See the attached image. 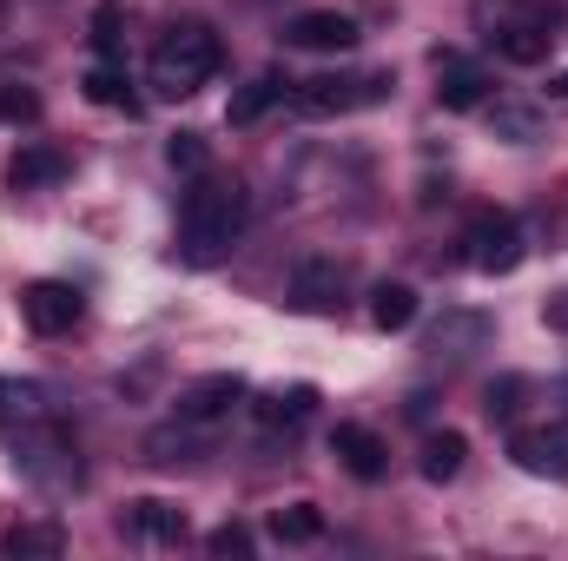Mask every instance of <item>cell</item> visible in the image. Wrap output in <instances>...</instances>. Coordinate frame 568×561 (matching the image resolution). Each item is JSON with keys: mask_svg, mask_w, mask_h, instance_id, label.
Listing matches in <instances>:
<instances>
[{"mask_svg": "<svg viewBox=\"0 0 568 561\" xmlns=\"http://www.w3.org/2000/svg\"><path fill=\"white\" fill-rule=\"evenodd\" d=\"M245 218H252L245 185L199 172V185H192L185 205H179V258H185V265H219V258H232V245L245 238Z\"/></svg>", "mask_w": 568, "mask_h": 561, "instance_id": "6da1fadb", "label": "cell"}, {"mask_svg": "<svg viewBox=\"0 0 568 561\" xmlns=\"http://www.w3.org/2000/svg\"><path fill=\"white\" fill-rule=\"evenodd\" d=\"M219 73V33L205 20H172L152 47V86L165 100H192Z\"/></svg>", "mask_w": 568, "mask_h": 561, "instance_id": "7a4b0ae2", "label": "cell"}, {"mask_svg": "<svg viewBox=\"0 0 568 561\" xmlns=\"http://www.w3.org/2000/svg\"><path fill=\"white\" fill-rule=\"evenodd\" d=\"M13 469H20L33 489H47V496H73V489L87 482L80 442H73V429L60 417L33 422V429H13Z\"/></svg>", "mask_w": 568, "mask_h": 561, "instance_id": "3957f363", "label": "cell"}, {"mask_svg": "<svg viewBox=\"0 0 568 561\" xmlns=\"http://www.w3.org/2000/svg\"><path fill=\"white\" fill-rule=\"evenodd\" d=\"M390 73H317V80H297L291 86V113L297 120H331V113H357V106H377L390 100Z\"/></svg>", "mask_w": 568, "mask_h": 561, "instance_id": "277c9868", "label": "cell"}, {"mask_svg": "<svg viewBox=\"0 0 568 561\" xmlns=\"http://www.w3.org/2000/svg\"><path fill=\"white\" fill-rule=\"evenodd\" d=\"M523 252H529V238H523L516 212H476L469 232H463V258H469V272H483V278H509V272L523 265Z\"/></svg>", "mask_w": 568, "mask_h": 561, "instance_id": "5b68a950", "label": "cell"}, {"mask_svg": "<svg viewBox=\"0 0 568 561\" xmlns=\"http://www.w3.org/2000/svg\"><path fill=\"white\" fill-rule=\"evenodd\" d=\"M239 404H245V377H239V370H219V377H199V384H185L172 417L219 436V429L232 422V410H239Z\"/></svg>", "mask_w": 568, "mask_h": 561, "instance_id": "8992f818", "label": "cell"}, {"mask_svg": "<svg viewBox=\"0 0 568 561\" xmlns=\"http://www.w3.org/2000/svg\"><path fill=\"white\" fill-rule=\"evenodd\" d=\"M80 310H87V297H80L73 284H60V278H40V284H27V290H20V317H27L40 337L73 330V324H80Z\"/></svg>", "mask_w": 568, "mask_h": 561, "instance_id": "52a82bcc", "label": "cell"}, {"mask_svg": "<svg viewBox=\"0 0 568 561\" xmlns=\"http://www.w3.org/2000/svg\"><path fill=\"white\" fill-rule=\"evenodd\" d=\"M483 100H489V67L463 60V53H443L436 60V106L443 113H476Z\"/></svg>", "mask_w": 568, "mask_h": 561, "instance_id": "ba28073f", "label": "cell"}, {"mask_svg": "<svg viewBox=\"0 0 568 561\" xmlns=\"http://www.w3.org/2000/svg\"><path fill=\"white\" fill-rule=\"evenodd\" d=\"M291 310H311V317H331L337 304H344V265L337 258H304L297 272H291Z\"/></svg>", "mask_w": 568, "mask_h": 561, "instance_id": "9c48e42d", "label": "cell"}, {"mask_svg": "<svg viewBox=\"0 0 568 561\" xmlns=\"http://www.w3.org/2000/svg\"><path fill=\"white\" fill-rule=\"evenodd\" d=\"M284 40L304 47V53H351V47H357V20L337 13V7H311V13H297V20L284 27Z\"/></svg>", "mask_w": 568, "mask_h": 561, "instance_id": "30bf717a", "label": "cell"}, {"mask_svg": "<svg viewBox=\"0 0 568 561\" xmlns=\"http://www.w3.org/2000/svg\"><path fill=\"white\" fill-rule=\"evenodd\" d=\"M331 456H337L357 482H384V469H390L384 436H377V429H364V422H337V429H331Z\"/></svg>", "mask_w": 568, "mask_h": 561, "instance_id": "8fae6325", "label": "cell"}, {"mask_svg": "<svg viewBox=\"0 0 568 561\" xmlns=\"http://www.w3.org/2000/svg\"><path fill=\"white\" fill-rule=\"evenodd\" d=\"M509 456L529 469V476H568V422H542V429H516L509 436Z\"/></svg>", "mask_w": 568, "mask_h": 561, "instance_id": "7c38bea8", "label": "cell"}, {"mask_svg": "<svg viewBox=\"0 0 568 561\" xmlns=\"http://www.w3.org/2000/svg\"><path fill=\"white\" fill-rule=\"evenodd\" d=\"M53 417V390L33 377H0V429H33Z\"/></svg>", "mask_w": 568, "mask_h": 561, "instance_id": "4fadbf2b", "label": "cell"}, {"mask_svg": "<svg viewBox=\"0 0 568 561\" xmlns=\"http://www.w3.org/2000/svg\"><path fill=\"white\" fill-rule=\"evenodd\" d=\"M67 172H73V159L60 145H20L13 165H7V185L13 192H40V185H60Z\"/></svg>", "mask_w": 568, "mask_h": 561, "instance_id": "5bb4252c", "label": "cell"}, {"mask_svg": "<svg viewBox=\"0 0 568 561\" xmlns=\"http://www.w3.org/2000/svg\"><path fill=\"white\" fill-rule=\"evenodd\" d=\"M0 555L7 561H60L67 555V529L60 522H13L0 536Z\"/></svg>", "mask_w": 568, "mask_h": 561, "instance_id": "9a60e30c", "label": "cell"}, {"mask_svg": "<svg viewBox=\"0 0 568 561\" xmlns=\"http://www.w3.org/2000/svg\"><path fill=\"white\" fill-rule=\"evenodd\" d=\"M212 442H219L212 429H192V422L172 417L165 429H152V436H145V456H152V462H199Z\"/></svg>", "mask_w": 568, "mask_h": 561, "instance_id": "2e32d148", "label": "cell"}, {"mask_svg": "<svg viewBox=\"0 0 568 561\" xmlns=\"http://www.w3.org/2000/svg\"><path fill=\"white\" fill-rule=\"evenodd\" d=\"M126 536H145V542H185V509H172V502H159V496H145L126 509Z\"/></svg>", "mask_w": 568, "mask_h": 561, "instance_id": "e0dca14e", "label": "cell"}, {"mask_svg": "<svg viewBox=\"0 0 568 561\" xmlns=\"http://www.w3.org/2000/svg\"><path fill=\"white\" fill-rule=\"evenodd\" d=\"M476 344H489V317H476V310H449V317L429 330V350H436V357H469Z\"/></svg>", "mask_w": 568, "mask_h": 561, "instance_id": "ac0fdd59", "label": "cell"}, {"mask_svg": "<svg viewBox=\"0 0 568 561\" xmlns=\"http://www.w3.org/2000/svg\"><path fill=\"white\" fill-rule=\"evenodd\" d=\"M489 47H496L509 67H536V60H549L556 27H496V33H489Z\"/></svg>", "mask_w": 568, "mask_h": 561, "instance_id": "d6986e66", "label": "cell"}, {"mask_svg": "<svg viewBox=\"0 0 568 561\" xmlns=\"http://www.w3.org/2000/svg\"><path fill=\"white\" fill-rule=\"evenodd\" d=\"M463 456H469L463 429H436V436H424L417 469H424V482H456V476H463Z\"/></svg>", "mask_w": 568, "mask_h": 561, "instance_id": "ffe728a7", "label": "cell"}, {"mask_svg": "<svg viewBox=\"0 0 568 561\" xmlns=\"http://www.w3.org/2000/svg\"><path fill=\"white\" fill-rule=\"evenodd\" d=\"M252 410H258V422H265V429H297V422L317 410V390H311V384H291V390H272V397H258Z\"/></svg>", "mask_w": 568, "mask_h": 561, "instance_id": "44dd1931", "label": "cell"}, {"mask_svg": "<svg viewBox=\"0 0 568 561\" xmlns=\"http://www.w3.org/2000/svg\"><path fill=\"white\" fill-rule=\"evenodd\" d=\"M278 100H284V80H272V73H258V80H245V86L232 93L225 120H232V126H252V120H265V113H272Z\"/></svg>", "mask_w": 568, "mask_h": 561, "instance_id": "7402d4cb", "label": "cell"}, {"mask_svg": "<svg viewBox=\"0 0 568 561\" xmlns=\"http://www.w3.org/2000/svg\"><path fill=\"white\" fill-rule=\"evenodd\" d=\"M371 324L377 330H410L417 324V290L410 284H377L371 290Z\"/></svg>", "mask_w": 568, "mask_h": 561, "instance_id": "603a6c76", "label": "cell"}, {"mask_svg": "<svg viewBox=\"0 0 568 561\" xmlns=\"http://www.w3.org/2000/svg\"><path fill=\"white\" fill-rule=\"evenodd\" d=\"M272 536H278V542H317V536H324L317 502H291V509H278V516H272Z\"/></svg>", "mask_w": 568, "mask_h": 561, "instance_id": "cb8c5ba5", "label": "cell"}, {"mask_svg": "<svg viewBox=\"0 0 568 561\" xmlns=\"http://www.w3.org/2000/svg\"><path fill=\"white\" fill-rule=\"evenodd\" d=\"M0 120H7V126H33V120H40V93L20 86V80H7V86H0Z\"/></svg>", "mask_w": 568, "mask_h": 561, "instance_id": "d4e9b609", "label": "cell"}, {"mask_svg": "<svg viewBox=\"0 0 568 561\" xmlns=\"http://www.w3.org/2000/svg\"><path fill=\"white\" fill-rule=\"evenodd\" d=\"M205 549H212V555H225V561H245L252 549H258V536H252L245 522H219V529L205 536Z\"/></svg>", "mask_w": 568, "mask_h": 561, "instance_id": "484cf974", "label": "cell"}, {"mask_svg": "<svg viewBox=\"0 0 568 561\" xmlns=\"http://www.w3.org/2000/svg\"><path fill=\"white\" fill-rule=\"evenodd\" d=\"M80 86H87L93 106H126V73H120V67H93Z\"/></svg>", "mask_w": 568, "mask_h": 561, "instance_id": "4316f807", "label": "cell"}, {"mask_svg": "<svg viewBox=\"0 0 568 561\" xmlns=\"http://www.w3.org/2000/svg\"><path fill=\"white\" fill-rule=\"evenodd\" d=\"M93 47H100L106 60L120 53V0H100V7H93Z\"/></svg>", "mask_w": 568, "mask_h": 561, "instance_id": "83f0119b", "label": "cell"}, {"mask_svg": "<svg viewBox=\"0 0 568 561\" xmlns=\"http://www.w3.org/2000/svg\"><path fill=\"white\" fill-rule=\"evenodd\" d=\"M165 159H172L179 172H205V140H199V133H172Z\"/></svg>", "mask_w": 568, "mask_h": 561, "instance_id": "f1b7e54d", "label": "cell"}, {"mask_svg": "<svg viewBox=\"0 0 568 561\" xmlns=\"http://www.w3.org/2000/svg\"><path fill=\"white\" fill-rule=\"evenodd\" d=\"M496 133H503V140H536L542 120H536V113H516V106H496Z\"/></svg>", "mask_w": 568, "mask_h": 561, "instance_id": "f546056e", "label": "cell"}, {"mask_svg": "<svg viewBox=\"0 0 568 561\" xmlns=\"http://www.w3.org/2000/svg\"><path fill=\"white\" fill-rule=\"evenodd\" d=\"M516 397H523V384H503V390H489V404H483V410H489V422H509V417H516Z\"/></svg>", "mask_w": 568, "mask_h": 561, "instance_id": "4dcf8cb0", "label": "cell"}, {"mask_svg": "<svg viewBox=\"0 0 568 561\" xmlns=\"http://www.w3.org/2000/svg\"><path fill=\"white\" fill-rule=\"evenodd\" d=\"M549 93H556V100H568V73H556V80H549Z\"/></svg>", "mask_w": 568, "mask_h": 561, "instance_id": "1f68e13d", "label": "cell"}, {"mask_svg": "<svg viewBox=\"0 0 568 561\" xmlns=\"http://www.w3.org/2000/svg\"><path fill=\"white\" fill-rule=\"evenodd\" d=\"M549 324H562V330H568V297L556 304V310H549Z\"/></svg>", "mask_w": 568, "mask_h": 561, "instance_id": "d6a6232c", "label": "cell"}]
</instances>
